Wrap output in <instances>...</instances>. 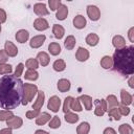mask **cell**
<instances>
[{"label":"cell","instance_id":"cell-15","mask_svg":"<svg viewBox=\"0 0 134 134\" xmlns=\"http://www.w3.org/2000/svg\"><path fill=\"white\" fill-rule=\"evenodd\" d=\"M70 86H71V84H70L69 80H67V79H61L58 81V84H57L58 90L62 93L67 92L70 89Z\"/></svg>","mask_w":134,"mask_h":134},{"label":"cell","instance_id":"cell-20","mask_svg":"<svg viewBox=\"0 0 134 134\" xmlns=\"http://www.w3.org/2000/svg\"><path fill=\"white\" fill-rule=\"evenodd\" d=\"M106 104H107V110H110L112 108H117L119 106V103L117 100V97L113 94H110L106 98Z\"/></svg>","mask_w":134,"mask_h":134},{"label":"cell","instance_id":"cell-2","mask_svg":"<svg viewBox=\"0 0 134 134\" xmlns=\"http://www.w3.org/2000/svg\"><path fill=\"white\" fill-rule=\"evenodd\" d=\"M113 68L122 75H132L134 73V47H124L116 49L112 57Z\"/></svg>","mask_w":134,"mask_h":134},{"label":"cell","instance_id":"cell-25","mask_svg":"<svg viewBox=\"0 0 134 134\" xmlns=\"http://www.w3.org/2000/svg\"><path fill=\"white\" fill-rule=\"evenodd\" d=\"M100 66L104 69H110L113 67V60L109 55H105L100 59Z\"/></svg>","mask_w":134,"mask_h":134},{"label":"cell","instance_id":"cell-21","mask_svg":"<svg viewBox=\"0 0 134 134\" xmlns=\"http://www.w3.org/2000/svg\"><path fill=\"white\" fill-rule=\"evenodd\" d=\"M79 99H80L81 103L84 104V107H85V109H86L87 111H89V110L92 109V104H93V102H92V97H91V96L86 95V94H83V95L79 96Z\"/></svg>","mask_w":134,"mask_h":134},{"label":"cell","instance_id":"cell-48","mask_svg":"<svg viewBox=\"0 0 134 134\" xmlns=\"http://www.w3.org/2000/svg\"><path fill=\"white\" fill-rule=\"evenodd\" d=\"M103 134H116V131H115L113 128H110V127H108V128H106V129L104 130Z\"/></svg>","mask_w":134,"mask_h":134},{"label":"cell","instance_id":"cell-38","mask_svg":"<svg viewBox=\"0 0 134 134\" xmlns=\"http://www.w3.org/2000/svg\"><path fill=\"white\" fill-rule=\"evenodd\" d=\"M108 114L110 117H113L114 120H119L120 119V113L118 111V107L117 108H112L110 110H108Z\"/></svg>","mask_w":134,"mask_h":134},{"label":"cell","instance_id":"cell-18","mask_svg":"<svg viewBox=\"0 0 134 134\" xmlns=\"http://www.w3.org/2000/svg\"><path fill=\"white\" fill-rule=\"evenodd\" d=\"M86 24H87V21H86V19H85L84 16L77 15V16H75V17L73 18V26H74L75 28L82 29V28H84V27L86 26Z\"/></svg>","mask_w":134,"mask_h":134},{"label":"cell","instance_id":"cell-52","mask_svg":"<svg viewBox=\"0 0 134 134\" xmlns=\"http://www.w3.org/2000/svg\"><path fill=\"white\" fill-rule=\"evenodd\" d=\"M0 32H1V22H0Z\"/></svg>","mask_w":134,"mask_h":134},{"label":"cell","instance_id":"cell-45","mask_svg":"<svg viewBox=\"0 0 134 134\" xmlns=\"http://www.w3.org/2000/svg\"><path fill=\"white\" fill-rule=\"evenodd\" d=\"M8 60V55L6 54L4 49H0V64H4L6 63V61Z\"/></svg>","mask_w":134,"mask_h":134},{"label":"cell","instance_id":"cell-5","mask_svg":"<svg viewBox=\"0 0 134 134\" xmlns=\"http://www.w3.org/2000/svg\"><path fill=\"white\" fill-rule=\"evenodd\" d=\"M61 107V98L57 95H52L47 104V108L52 112H58Z\"/></svg>","mask_w":134,"mask_h":134},{"label":"cell","instance_id":"cell-44","mask_svg":"<svg viewBox=\"0 0 134 134\" xmlns=\"http://www.w3.org/2000/svg\"><path fill=\"white\" fill-rule=\"evenodd\" d=\"M41 112L40 111H36V110H29L26 112V118L27 119H32V118H37L39 116Z\"/></svg>","mask_w":134,"mask_h":134},{"label":"cell","instance_id":"cell-37","mask_svg":"<svg viewBox=\"0 0 134 134\" xmlns=\"http://www.w3.org/2000/svg\"><path fill=\"white\" fill-rule=\"evenodd\" d=\"M25 66L27 67V69H37L39 67V62L37 61V59H34V58H29L26 63H25Z\"/></svg>","mask_w":134,"mask_h":134},{"label":"cell","instance_id":"cell-42","mask_svg":"<svg viewBox=\"0 0 134 134\" xmlns=\"http://www.w3.org/2000/svg\"><path fill=\"white\" fill-rule=\"evenodd\" d=\"M23 70H24V65H23L22 63H19V64L17 65V67H16V69H15L14 75H15L16 77H18V79H19V77L22 75Z\"/></svg>","mask_w":134,"mask_h":134},{"label":"cell","instance_id":"cell-29","mask_svg":"<svg viewBox=\"0 0 134 134\" xmlns=\"http://www.w3.org/2000/svg\"><path fill=\"white\" fill-rule=\"evenodd\" d=\"M89 131H90V125L87 121L81 122L76 128V133L77 134H88Z\"/></svg>","mask_w":134,"mask_h":134},{"label":"cell","instance_id":"cell-24","mask_svg":"<svg viewBox=\"0 0 134 134\" xmlns=\"http://www.w3.org/2000/svg\"><path fill=\"white\" fill-rule=\"evenodd\" d=\"M52 34H53V36H54L55 39H59L60 40V39L63 38V36L65 34V29H64V27L62 25L54 24L52 26Z\"/></svg>","mask_w":134,"mask_h":134},{"label":"cell","instance_id":"cell-9","mask_svg":"<svg viewBox=\"0 0 134 134\" xmlns=\"http://www.w3.org/2000/svg\"><path fill=\"white\" fill-rule=\"evenodd\" d=\"M34 27L37 30H39V31H43V30H46L49 27V24H48V22H47L46 19L39 17V18H37L34 21Z\"/></svg>","mask_w":134,"mask_h":134},{"label":"cell","instance_id":"cell-30","mask_svg":"<svg viewBox=\"0 0 134 134\" xmlns=\"http://www.w3.org/2000/svg\"><path fill=\"white\" fill-rule=\"evenodd\" d=\"M24 77H25V80H28V81H36L39 77V73L35 69H27L25 71Z\"/></svg>","mask_w":134,"mask_h":134},{"label":"cell","instance_id":"cell-19","mask_svg":"<svg viewBox=\"0 0 134 134\" xmlns=\"http://www.w3.org/2000/svg\"><path fill=\"white\" fill-rule=\"evenodd\" d=\"M15 38H16L17 42H19V43H25L28 40V38H29V32L27 30H25V29H20V30H18L16 32Z\"/></svg>","mask_w":134,"mask_h":134},{"label":"cell","instance_id":"cell-22","mask_svg":"<svg viewBox=\"0 0 134 134\" xmlns=\"http://www.w3.org/2000/svg\"><path fill=\"white\" fill-rule=\"evenodd\" d=\"M50 114L48 112H42L39 114V116L36 118V124L39 125V126H43L45 125L46 122H48L51 118H50Z\"/></svg>","mask_w":134,"mask_h":134},{"label":"cell","instance_id":"cell-27","mask_svg":"<svg viewBox=\"0 0 134 134\" xmlns=\"http://www.w3.org/2000/svg\"><path fill=\"white\" fill-rule=\"evenodd\" d=\"M99 42V38L96 34H89L87 37H86V43L89 45V46H95L97 45V43Z\"/></svg>","mask_w":134,"mask_h":134},{"label":"cell","instance_id":"cell-1","mask_svg":"<svg viewBox=\"0 0 134 134\" xmlns=\"http://www.w3.org/2000/svg\"><path fill=\"white\" fill-rule=\"evenodd\" d=\"M23 98V82L15 75L0 77V108L13 110L17 108Z\"/></svg>","mask_w":134,"mask_h":134},{"label":"cell","instance_id":"cell-49","mask_svg":"<svg viewBox=\"0 0 134 134\" xmlns=\"http://www.w3.org/2000/svg\"><path fill=\"white\" fill-rule=\"evenodd\" d=\"M0 134H13V132L10 128H4L0 130Z\"/></svg>","mask_w":134,"mask_h":134},{"label":"cell","instance_id":"cell-50","mask_svg":"<svg viewBox=\"0 0 134 134\" xmlns=\"http://www.w3.org/2000/svg\"><path fill=\"white\" fill-rule=\"evenodd\" d=\"M133 82H134V77L133 76H131L130 77V80H129V86H130V88H134V84H133Z\"/></svg>","mask_w":134,"mask_h":134},{"label":"cell","instance_id":"cell-8","mask_svg":"<svg viewBox=\"0 0 134 134\" xmlns=\"http://www.w3.org/2000/svg\"><path fill=\"white\" fill-rule=\"evenodd\" d=\"M45 40H46L45 35H38V36H35V37H32V38L30 39L29 46H30L31 48H34V49H35V48H39V47H41V46L44 44Z\"/></svg>","mask_w":134,"mask_h":134},{"label":"cell","instance_id":"cell-43","mask_svg":"<svg viewBox=\"0 0 134 134\" xmlns=\"http://www.w3.org/2000/svg\"><path fill=\"white\" fill-rule=\"evenodd\" d=\"M118 111H119L120 115L127 116V115H129V113H130V108H129L128 106H125V105H119V106H118Z\"/></svg>","mask_w":134,"mask_h":134},{"label":"cell","instance_id":"cell-11","mask_svg":"<svg viewBox=\"0 0 134 134\" xmlns=\"http://www.w3.org/2000/svg\"><path fill=\"white\" fill-rule=\"evenodd\" d=\"M38 96H37V99L32 104V110H36V111H40L43 104H44V99H45V94L43 91H38ZM41 112V111H40Z\"/></svg>","mask_w":134,"mask_h":134},{"label":"cell","instance_id":"cell-13","mask_svg":"<svg viewBox=\"0 0 134 134\" xmlns=\"http://www.w3.org/2000/svg\"><path fill=\"white\" fill-rule=\"evenodd\" d=\"M75 58L79 62H85L89 59V51L84 47H79L75 52Z\"/></svg>","mask_w":134,"mask_h":134},{"label":"cell","instance_id":"cell-33","mask_svg":"<svg viewBox=\"0 0 134 134\" xmlns=\"http://www.w3.org/2000/svg\"><path fill=\"white\" fill-rule=\"evenodd\" d=\"M119 134H133V128L129 124H122L118 128Z\"/></svg>","mask_w":134,"mask_h":134},{"label":"cell","instance_id":"cell-10","mask_svg":"<svg viewBox=\"0 0 134 134\" xmlns=\"http://www.w3.org/2000/svg\"><path fill=\"white\" fill-rule=\"evenodd\" d=\"M4 50L6 52V54L8 57H16L18 54V48L17 46L10 42V41H6L5 44H4Z\"/></svg>","mask_w":134,"mask_h":134},{"label":"cell","instance_id":"cell-14","mask_svg":"<svg viewBox=\"0 0 134 134\" xmlns=\"http://www.w3.org/2000/svg\"><path fill=\"white\" fill-rule=\"evenodd\" d=\"M112 44L116 49H121V48L126 47V40H125V38L122 36L116 35L112 39Z\"/></svg>","mask_w":134,"mask_h":134},{"label":"cell","instance_id":"cell-40","mask_svg":"<svg viewBox=\"0 0 134 134\" xmlns=\"http://www.w3.org/2000/svg\"><path fill=\"white\" fill-rule=\"evenodd\" d=\"M72 96H67L64 100V104H63V112L66 114L68 112H70V104H71V100H72Z\"/></svg>","mask_w":134,"mask_h":134},{"label":"cell","instance_id":"cell-16","mask_svg":"<svg viewBox=\"0 0 134 134\" xmlns=\"http://www.w3.org/2000/svg\"><path fill=\"white\" fill-rule=\"evenodd\" d=\"M120 100H121V105L129 106V105L132 104L133 96L128 91H126L125 89H121L120 90Z\"/></svg>","mask_w":134,"mask_h":134},{"label":"cell","instance_id":"cell-12","mask_svg":"<svg viewBox=\"0 0 134 134\" xmlns=\"http://www.w3.org/2000/svg\"><path fill=\"white\" fill-rule=\"evenodd\" d=\"M34 12H35L36 15L40 16L41 18H42L43 16H46V15L49 14V12H48V9H47L45 3H36V4L34 5Z\"/></svg>","mask_w":134,"mask_h":134},{"label":"cell","instance_id":"cell-28","mask_svg":"<svg viewBox=\"0 0 134 134\" xmlns=\"http://www.w3.org/2000/svg\"><path fill=\"white\" fill-rule=\"evenodd\" d=\"M75 43H76L75 38L70 35V36H67V38L65 39V41H64V46H65L66 49L72 50V49L74 48V46H75Z\"/></svg>","mask_w":134,"mask_h":134},{"label":"cell","instance_id":"cell-32","mask_svg":"<svg viewBox=\"0 0 134 134\" xmlns=\"http://www.w3.org/2000/svg\"><path fill=\"white\" fill-rule=\"evenodd\" d=\"M64 118H65L66 122H68V124H75V122L79 120V118H80V117H79V115H77V114H75V113L68 112V113H66V114H65Z\"/></svg>","mask_w":134,"mask_h":134},{"label":"cell","instance_id":"cell-39","mask_svg":"<svg viewBox=\"0 0 134 134\" xmlns=\"http://www.w3.org/2000/svg\"><path fill=\"white\" fill-rule=\"evenodd\" d=\"M12 110H1L0 111V121H6L10 116H13Z\"/></svg>","mask_w":134,"mask_h":134},{"label":"cell","instance_id":"cell-26","mask_svg":"<svg viewBox=\"0 0 134 134\" xmlns=\"http://www.w3.org/2000/svg\"><path fill=\"white\" fill-rule=\"evenodd\" d=\"M48 51L50 52L51 55H58L61 53V46L57 42H51L48 45Z\"/></svg>","mask_w":134,"mask_h":134},{"label":"cell","instance_id":"cell-46","mask_svg":"<svg viewBox=\"0 0 134 134\" xmlns=\"http://www.w3.org/2000/svg\"><path fill=\"white\" fill-rule=\"evenodd\" d=\"M6 21V13L3 8H0V22L3 23Z\"/></svg>","mask_w":134,"mask_h":134},{"label":"cell","instance_id":"cell-47","mask_svg":"<svg viewBox=\"0 0 134 134\" xmlns=\"http://www.w3.org/2000/svg\"><path fill=\"white\" fill-rule=\"evenodd\" d=\"M128 37H129V40L130 42H134V27H131L128 31Z\"/></svg>","mask_w":134,"mask_h":134},{"label":"cell","instance_id":"cell-7","mask_svg":"<svg viewBox=\"0 0 134 134\" xmlns=\"http://www.w3.org/2000/svg\"><path fill=\"white\" fill-rule=\"evenodd\" d=\"M87 15L92 21H97L100 18V10L95 5H88L87 6Z\"/></svg>","mask_w":134,"mask_h":134},{"label":"cell","instance_id":"cell-35","mask_svg":"<svg viewBox=\"0 0 134 134\" xmlns=\"http://www.w3.org/2000/svg\"><path fill=\"white\" fill-rule=\"evenodd\" d=\"M61 126V119L59 116H52V118L48 121V127L51 129H58Z\"/></svg>","mask_w":134,"mask_h":134},{"label":"cell","instance_id":"cell-4","mask_svg":"<svg viewBox=\"0 0 134 134\" xmlns=\"http://www.w3.org/2000/svg\"><path fill=\"white\" fill-rule=\"evenodd\" d=\"M94 105H95V110H94V114L96 116H103L105 114L107 110V104H106V99L102 98V99H95L94 100Z\"/></svg>","mask_w":134,"mask_h":134},{"label":"cell","instance_id":"cell-34","mask_svg":"<svg viewBox=\"0 0 134 134\" xmlns=\"http://www.w3.org/2000/svg\"><path fill=\"white\" fill-rule=\"evenodd\" d=\"M70 110H73V111H76V112H81V111L83 110L79 97H76V98H72L71 104H70Z\"/></svg>","mask_w":134,"mask_h":134},{"label":"cell","instance_id":"cell-17","mask_svg":"<svg viewBox=\"0 0 134 134\" xmlns=\"http://www.w3.org/2000/svg\"><path fill=\"white\" fill-rule=\"evenodd\" d=\"M68 15V7L65 4H61L59 6V8L57 9V14H55V18L58 20H65L67 18Z\"/></svg>","mask_w":134,"mask_h":134},{"label":"cell","instance_id":"cell-51","mask_svg":"<svg viewBox=\"0 0 134 134\" xmlns=\"http://www.w3.org/2000/svg\"><path fill=\"white\" fill-rule=\"evenodd\" d=\"M35 134H49V133L47 131H45V130H37L35 132Z\"/></svg>","mask_w":134,"mask_h":134},{"label":"cell","instance_id":"cell-31","mask_svg":"<svg viewBox=\"0 0 134 134\" xmlns=\"http://www.w3.org/2000/svg\"><path fill=\"white\" fill-rule=\"evenodd\" d=\"M52 67H53V69H54L55 71L61 72V71L65 70V68H66V63H65V61H64V60L59 59V60H55V61H54V63H53Z\"/></svg>","mask_w":134,"mask_h":134},{"label":"cell","instance_id":"cell-3","mask_svg":"<svg viewBox=\"0 0 134 134\" xmlns=\"http://www.w3.org/2000/svg\"><path fill=\"white\" fill-rule=\"evenodd\" d=\"M38 87L35 84H28L25 83L23 84V98L21 104L26 106L29 102H31L35 97V95L38 93Z\"/></svg>","mask_w":134,"mask_h":134},{"label":"cell","instance_id":"cell-6","mask_svg":"<svg viewBox=\"0 0 134 134\" xmlns=\"http://www.w3.org/2000/svg\"><path fill=\"white\" fill-rule=\"evenodd\" d=\"M22 125H23L22 118L19 116H16V115L10 116L6 120V126H7V128H10V129H19V128H21Z\"/></svg>","mask_w":134,"mask_h":134},{"label":"cell","instance_id":"cell-36","mask_svg":"<svg viewBox=\"0 0 134 134\" xmlns=\"http://www.w3.org/2000/svg\"><path fill=\"white\" fill-rule=\"evenodd\" d=\"M13 71V66L10 64H0V74L5 75V74H10Z\"/></svg>","mask_w":134,"mask_h":134},{"label":"cell","instance_id":"cell-23","mask_svg":"<svg viewBox=\"0 0 134 134\" xmlns=\"http://www.w3.org/2000/svg\"><path fill=\"white\" fill-rule=\"evenodd\" d=\"M37 61L42 65V66H47L50 62V58L48 55V53L44 52V51H40L37 54Z\"/></svg>","mask_w":134,"mask_h":134},{"label":"cell","instance_id":"cell-41","mask_svg":"<svg viewBox=\"0 0 134 134\" xmlns=\"http://www.w3.org/2000/svg\"><path fill=\"white\" fill-rule=\"evenodd\" d=\"M61 4H62V2L60 0H49L48 1V5L50 7V10H57Z\"/></svg>","mask_w":134,"mask_h":134}]
</instances>
